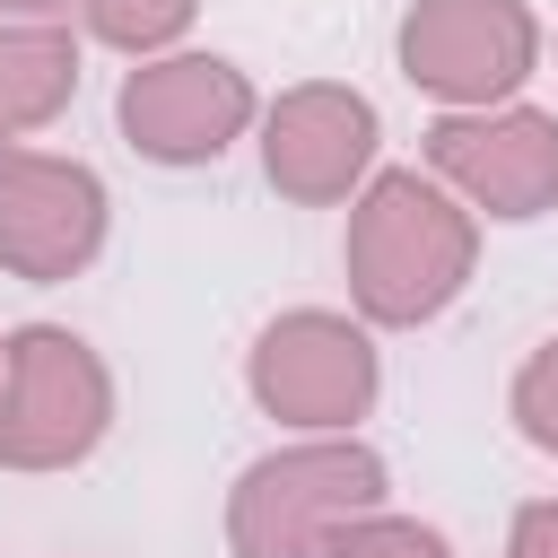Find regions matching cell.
Here are the masks:
<instances>
[{"instance_id":"obj_9","label":"cell","mask_w":558,"mask_h":558,"mask_svg":"<svg viewBox=\"0 0 558 558\" xmlns=\"http://www.w3.org/2000/svg\"><path fill=\"white\" fill-rule=\"evenodd\" d=\"M113 201L87 157L61 148H0V270L26 288H61L105 253Z\"/></svg>"},{"instance_id":"obj_11","label":"cell","mask_w":558,"mask_h":558,"mask_svg":"<svg viewBox=\"0 0 558 558\" xmlns=\"http://www.w3.org/2000/svg\"><path fill=\"white\" fill-rule=\"evenodd\" d=\"M192 17H201V0H87V35L105 52H131V61L174 52Z\"/></svg>"},{"instance_id":"obj_6","label":"cell","mask_w":558,"mask_h":558,"mask_svg":"<svg viewBox=\"0 0 558 558\" xmlns=\"http://www.w3.org/2000/svg\"><path fill=\"white\" fill-rule=\"evenodd\" d=\"M113 122L148 166H218L262 122V96L227 52H157V61H131Z\"/></svg>"},{"instance_id":"obj_1","label":"cell","mask_w":558,"mask_h":558,"mask_svg":"<svg viewBox=\"0 0 558 558\" xmlns=\"http://www.w3.org/2000/svg\"><path fill=\"white\" fill-rule=\"evenodd\" d=\"M340 270H349V305L366 331H418L436 323L471 270H480V218L418 166H375V183L349 201V235H340Z\"/></svg>"},{"instance_id":"obj_3","label":"cell","mask_w":558,"mask_h":558,"mask_svg":"<svg viewBox=\"0 0 558 558\" xmlns=\"http://www.w3.org/2000/svg\"><path fill=\"white\" fill-rule=\"evenodd\" d=\"M113 436V366L70 323H17L0 340V471H78Z\"/></svg>"},{"instance_id":"obj_15","label":"cell","mask_w":558,"mask_h":558,"mask_svg":"<svg viewBox=\"0 0 558 558\" xmlns=\"http://www.w3.org/2000/svg\"><path fill=\"white\" fill-rule=\"evenodd\" d=\"M70 9H87V0H0V17H26V26H61Z\"/></svg>"},{"instance_id":"obj_7","label":"cell","mask_w":558,"mask_h":558,"mask_svg":"<svg viewBox=\"0 0 558 558\" xmlns=\"http://www.w3.org/2000/svg\"><path fill=\"white\" fill-rule=\"evenodd\" d=\"M427 174L497 227L549 218L558 209V113L541 105H488V113H436L418 140Z\"/></svg>"},{"instance_id":"obj_14","label":"cell","mask_w":558,"mask_h":558,"mask_svg":"<svg viewBox=\"0 0 558 558\" xmlns=\"http://www.w3.org/2000/svg\"><path fill=\"white\" fill-rule=\"evenodd\" d=\"M506 558H558V497L514 506V523H506Z\"/></svg>"},{"instance_id":"obj_8","label":"cell","mask_w":558,"mask_h":558,"mask_svg":"<svg viewBox=\"0 0 558 558\" xmlns=\"http://www.w3.org/2000/svg\"><path fill=\"white\" fill-rule=\"evenodd\" d=\"M384 113L349 78H296L262 105V174L296 209H340L375 183Z\"/></svg>"},{"instance_id":"obj_5","label":"cell","mask_w":558,"mask_h":558,"mask_svg":"<svg viewBox=\"0 0 558 558\" xmlns=\"http://www.w3.org/2000/svg\"><path fill=\"white\" fill-rule=\"evenodd\" d=\"M541 9L532 0H410L392 26V61L418 96L445 113L514 105V87L541 70Z\"/></svg>"},{"instance_id":"obj_10","label":"cell","mask_w":558,"mask_h":558,"mask_svg":"<svg viewBox=\"0 0 558 558\" xmlns=\"http://www.w3.org/2000/svg\"><path fill=\"white\" fill-rule=\"evenodd\" d=\"M70 96H78V35L0 17V148H17L26 131L61 122Z\"/></svg>"},{"instance_id":"obj_4","label":"cell","mask_w":558,"mask_h":558,"mask_svg":"<svg viewBox=\"0 0 558 558\" xmlns=\"http://www.w3.org/2000/svg\"><path fill=\"white\" fill-rule=\"evenodd\" d=\"M244 384H253L262 418H279L296 436H357V418H375L384 357H375V331L357 314L288 305V314H270L253 331Z\"/></svg>"},{"instance_id":"obj_2","label":"cell","mask_w":558,"mask_h":558,"mask_svg":"<svg viewBox=\"0 0 558 558\" xmlns=\"http://www.w3.org/2000/svg\"><path fill=\"white\" fill-rule=\"evenodd\" d=\"M392 497V471L357 436H296L235 471L227 549L235 558H331V541Z\"/></svg>"},{"instance_id":"obj_12","label":"cell","mask_w":558,"mask_h":558,"mask_svg":"<svg viewBox=\"0 0 558 558\" xmlns=\"http://www.w3.org/2000/svg\"><path fill=\"white\" fill-rule=\"evenodd\" d=\"M506 418H514V436H523L532 453L558 462V340H541V349L514 366V384H506Z\"/></svg>"},{"instance_id":"obj_13","label":"cell","mask_w":558,"mask_h":558,"mask_svg":"<svg viewBox=\"0 0 558 558\" xmlns=\"http://www.w3.org/2000/svg\"><path fill=\"white\" fill-rule=\"evenodd\" d=\"M331 558H453V541H445L436 523H418V514L375 506V514H357V523L331 541Z\"/></svg>"}]
</instances>
